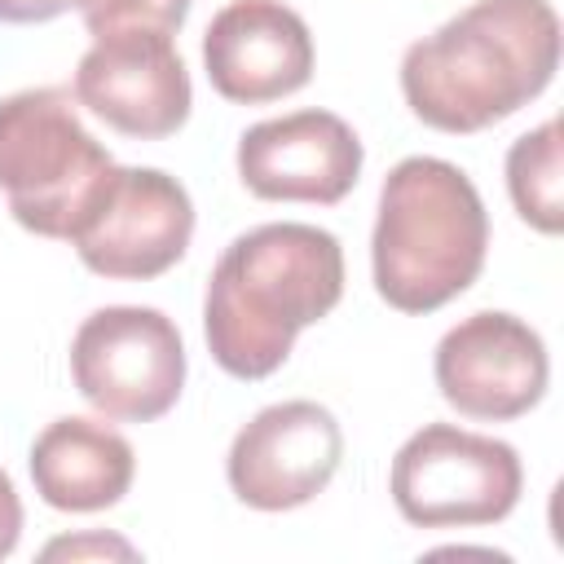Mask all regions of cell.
Returning <instances> with one entry per match:
<instances>
[{
  "label": "cell",
  "mask_w": 564,
  "mask_h": 564,
  "mask_svg": "<svg viewBox=\"0 0 564 564\" xmlns=\"http://www.w3.org/2000/svg\"><path fill=\"white\" fill-rule=\"evenodd\" d=\"M344 295V251L330 229L278 220L238 234L207 282L203 335L216 366L234 379H264L304 326L322 322Z\"/></svg>",
  "instance_id": "6da1fadb"
},
{
  "label": "cell",
  "mask_w": 564,
  "mask_h": 564,
  "mask_svg": "<svg viewBox=\"0 0 564 564\" xmlns=\"http://www.w3.org/2000/svg\"><path fill=\"white\" fill-rule=\"evenodd\" d=\"M560 66L551 0H476L401 57V93L436 132H480L529 106Z\"/></svg>",
  "instance_id": "7a4b0ae2"
},
{
  "label": "cell",
  "mask_w": 564,
  "mask_h": 564,
  "mask_svg": "<svg viewBox=\"0 0 564 564\" xmlns=\"http://www.w3.org/2000/svg\"><path fill=\"white\" fill-rule=\"evenodd\" d=\"M489 216L471 176L445 159H401L379 189L370 234L375 291L401 313H432L485 269Z\"/></svg>",
  "instance_id": "3957f363"
},
{
  "label": "cell",
  "mask_w": 564,
  "mask_h": 564,
  "mask_svg": "<svg viewBox=\"0 0 564 564\" xmlns=\"http://www.w3.org/2000/svg\"><path fill=\"white\" fill-rule=\"evenodd\" d=\"M110 172V150L79 123L66 88H22L0 101V189L22 229L70 242Z\"/></svg>",
  "instance_id": "277c9868"
},
{
  "label": "cell",
  "mask_w": 564,
  "mask_h": 564,
  "mask_svg": "<svg viewBox=\"0 0 564 564\" xmlns=\"http://www.w3.org/2000/svg\"><path fill=\"white\" fill-rule=\"evenodd\" d=\"M388 489L397 511L419 529L498 524L520 502L524 467L507 441L427 423L397 449Z\"/></svg>",
  "instance_id": "5b68a950"
},
{
  "label": "cell",
  "mask_w": 564,
  "mask_h": 564,
  "mask_svg": "<svg viewBox=\"0 0 564 564\" xmlns=\"http://www.w3.org/2000/svg\"><path fill=\"white\" fill-rule=\"evenodd\" d=\"M79 397L119 423L163 419L185 388V344L167 313L110 304L79 322L70 339Z\"/></svg>",
  "instance_id": "8992f818"
},
{
  "label": "cell",
  "mask_w": 564,
  "mask_h": 564,
  "mask_svg": "<svg viewBox=\"0 0 564 564\" xmlns=\"http://www.w3.org/2000/svg\"><path fill=\"white\" fill-rule=\"evenodd\" d=\"M194 238L185 185L159 167H115L70 247L101 278L145 282L167 273Z\"/></svg>",
  "instance_id": "52a82bcc"
},
{
  "label": "cell",
  "mask_w": 564,
  "mask_h": 564,
  "mask_svg": "<svg viewBox=\"0 0 564 564\" xmlns=\"http://www.w3.org/2000/svg\"><path fill=\"white\" fill-rule=\"evenodd\" d=\"M432 370L441 397L458 414L507 423L542 401L551 379V357L529 322L480 308L441 335Z\"/></svg>",
  "instance_id": "ba28073f"
},
{
  "label": "cell",
  "mask_w": 564,
  "mask_h": 564,
  "mask_svg": "<svg viewBox=\"0 0 564 564\" xmlns=\"http://www.w3.org/2000/svg\"><path fill=\"white\" fill-rule=\"evenodd\" d=\"M75 101L123 137H172L194 106L189 70L163 31H115L93 40L75 66Z\"/></svg>",
  "instance_id": "9c48e42d"
},
{
  "label": "cell",
  "mask_w": 564,
  "mask_h": 564,
  "mask_svg": "<svg viewBox=\"0 0 564 564\" xmlns=\"http://www.w3.org/2000/svg\"><path fill=\"white\" fill-rule=\"evenodd\" d=\"M344 458V432L335 414L317 401L264 405L238 427L225 476L238 502L256 511H291L313 502Z\"/></svg>",
  "instance_id": "30bf717a"
},
{
  "label": "cell",
  "mask_w": 564,
  "mask_h": 564,
  "mask_svg": "<svg viewBox=\"0 0 564 564\" xmlns=\"http://www.w3.org/2000/svg\"><path fill=\"white\" fill-rule=\"evenodd\" d=\"M361 141L330 110L264 119L238 141V176L269 203H339L361 176Z\"/></svg>",
  "instance_id": "8fae6325"
},
{
  "label": "cell",
  "mask_w": 564,
  "mask_h": 564,
  "mask_svg": "<svg viewBox=\"0 0 564 564\" xmlns=\"http://www.w3.org/2000/svg\"><path fill=\"white\" fill-rule=\"evenodd\" d=\"M212 88L238 106H264L313 79V35L282 0H234L203 31Z\"/></svg>",
  "instance_id": "7c38bea8"
},
{
  "label": "cell",
  "mask_w": 564,
  "mask_h": 564,
  "mask_svg": "<svg viewBox=\"0 0 564 564\" xmlns=\"http://www.w3.org/2000/svg\"><path fill=\"white\" fill-rule=\"evenodd\" d=\"M132 445L115 427L79 414L53 419L31 445L35 494L57 511H106L132 489Z\"/></svg>",
  "instance_id": "4fadbf2b"
},
{
  "label": "cell",
  "mask_w": 564,
  "mask_h": 564,
  "mask_svg": "<svg viewBox=\"0 0 564 564\" xmlns=\"http://www.w3.org/2000/svg\"><path fill=\"white\" fill-rule=\"evenodd\" d=\"M507 189L524 225L538 234L564 229V198H560V119L524 132L507 150Z\"/></svg>",
  "instance_id": "5bb4252c"
},
{
  "label": "cell",
  "mask_w": 564,
  "mask_h": 564,
  "mask_svg": "<svg viewBox=\"0 0 564 564\" xmlns=\"http://www.w3.org/2000/svg\"><path fill=\"white\" fill-rule=\"evenodd\" d=\"M185 0H84V26L93 40L115 31H163L176 35L185 22Z\"/></svg>",
  "instance_id": "9a60e30c"
},
{
  "label": "cell",
  "mask_w": 564,
  "mask_h": 564,
  "mask_svg": "<svg viewBox=\"0 0 564 564\" xmlns=\"http://www.w3.org/2000/svg\"><path fill=\"white\" fill-rule=\"evenodd\" d=\"M57 555H119V560H137V551L128 546V542H119V538H101V533H93V538H62V542H48L44 546V560H57Z\"/></svg>",
  "instance_id": "2e32d148"
},
{
  "label": "cell",
  "mask_w": 564,
  "mask_h": 564,
  "mask_svg": "<svg viewBox=\"0 0 564 564\" xmlns=\"http://www.w3.org/2000/svg\"><path fill=\"white\" fill-rule=\"evenodd\" d=\"M18 538H22V498L9 480V471H0V560L18 546Z\"/></svg>",
  "instance_id": "e0dca14e"
},
{
  "label": "cell",
  "mask_w": 564,
  "mask_h": 564,
  "mask_svg": "<svg viewBox=\"0 0 564 564\" xmlns=\"http://www.w3.org/2000/svg\"><path fill=\"white\" fill-rule=\"evenodd\" d=\"M66 9H84V0H0V22H48Z\"/></svg>",
  "instance_id": "ac0fdd59"
},
{
  "label": "cell",
  "mask_w": 564,
  "mask_h": 564,
  "mask_svg": "<svg viewBox=\"0 0 564 564\" xmlns=\"http://www.w3.org/2000/svg\"><path fill=\"white\" fill-rule=\"evenodd\" d=\"M185 4H194V0H185Z\"/></svg>",
  "instance_id": "d6986e66"
}]
</instances>
